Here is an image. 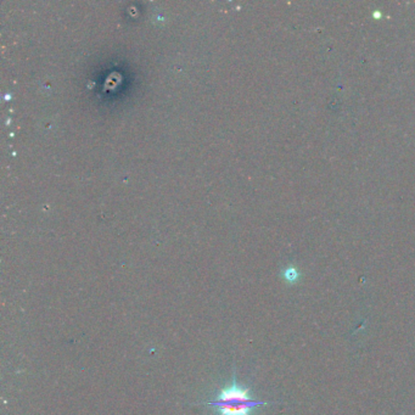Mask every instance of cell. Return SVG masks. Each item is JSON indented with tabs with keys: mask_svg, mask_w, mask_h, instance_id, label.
<instances>
[{
	"mask_svg": "<svg viewBox=\"0 0 415 415\" xmlns=\"http://www.w3.org/2000/svg\"><path fill=\"white\" fill-rule=\"evenodd\" d=\"M298 276H300V273L296 268L294 267H289L288 269H285L284 272V278L286 279L289 282H295L298 280Z\"/></svg>",
	"mask_w": 415,
	"mask_h": 415,
	"instance_id": "obj_3",
	"label": "cell"
},
{
	"mask_svg": "<svg viewBox=\"0 0 415 415\" xmlns=\"http://www.w3.org/2000/svg\"><path fill=\"white\" fill-rule=\"evenodd\" d=\"M208 404L217 407L218 410H219V415H250L252 409L268 403L253 399V401L247 402V403H239V402H236V403H213V402H211Z\"/></svg>",
	"mask_w": 415,
	"mask_h": 415,
	"instance_id": "obj_2",
	"label": "cell"
},
{
	"mask_svg": "<svg viewBox=\"0 0 415 415\" xmlns=\"http://www.w3.org/2000/svg\"><path fill=\"white\" fill-rule=\"evenodd\" d=\"M248 392H250V390L238 385L234 376L232 386L228 387V389H223L218 395L217 401H214L213 403H236V402L247 403V402L253 401L248 395Z\"/></svg>",
	"mask_w": 415,
	"mask_h": 415,
	"instance_id": "obj_1",
	"label": "cell"
}]
</instances>
